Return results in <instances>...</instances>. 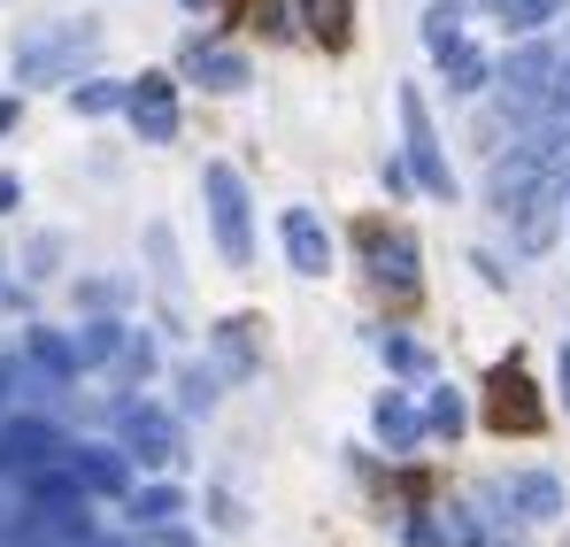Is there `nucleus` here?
Instances as JSON below:
<instances>
[{"label":"nucleus","instance_id":"obj_1","mask_svg":"<svg viewBox=\"0 0 570 547\" xmlns=\"http://www.w3.org/2000/svg\"><path fill=\"white\" fill-rule=\"evenodd\" d=\"M100 55V23L70 16V23H39L16 39V86H62Z\"/></svg>","mask_w":570,"mask_h":547},{"label":"nucleus","instance_id":"obj_2","mask_svg":"<svg viewBox=\"0 0 570 547\" xmlns=\"http://www.w3.org/2000/svg\"><path fill=\"white\" fill-rule=\"evenodd\" d=\"M200 193H208V232H216L224 263L247 271V263H255V208H247L239 170H232V163H208V170H200Z\"/></svg>","mask_w":570,"mask_h":547},{"label":"nucleus","instance_id":"obj_3","mask_svg":"<svg viewBox=\"0 0 570 547\" xmlns=\"http://www.w3.org/2000/svg\"><path fill=\"white\" fill-rule=\"evenodd\" d=\"M401 170L416 193H432V201H455V170H448V155H440V131H432V108H424V92L401 86Z\"/></svg>","mask_w":570,"mask_h":547},{"label":"nucleus","instance_id":"obj_4","mask_svg":"<svg viewBox=\"0 0 570 547\" xmlns=\"http://www.w3.org/2000/svg\"><path fill=\"white\" fill-rule=\"evenodd\" d=\"M108 424H116V448H124L131 462H147V470H170V462L186 456L178 417H170L163 401H139V393H131V401H116V417H108Z\"/></svg>","mask_w":570,"mask_h":547},{"label":"nucleus","instance_id":"obj_5","mask_svg":"<svg viewBox=\"0 0 570 547\" xmlns=\"http://www.w3.org/2000/svg\"><path fill=\"white\" fill-rule=\"evenodd\" d=\"M556 47H563V39H540V31H524V47L493 62V78H501V100L517 108V124H532L540 92H548V78H556Z\"/></svg>","mask_w":570,"mask_h":547},{"label":"nucleus","instance_id":"obj_6","mask_svg":"<svg viewBox=\"0 0 570 547\" xmlns=\"http://www.w3.org/2000/svg\"><path fill=\"white\" fill-rule=\"evenodd\" d=\"M563 216H570V170H548V178L532 185V201L509 216V224H517V247H524V255H548L556 232H563Z\"/></svg>","mask_w":570,"mask_h":547},{"label":"nucleus","instance_id":"obj_7","mask_svg":"<svg viewBox=\"0 0 570 547\" xmlns=\"http://www.w3.org/2000/svg\"><path fill=\"white\" fill-rule=\"evenodd\" d=\"M124 116H131V131H139L147 147H170V139H178V86H170L163 70L131 78V86H124Z\"/></svg>","mask_w":570,"mask_h":547},{"label":"nucleus","instance_id":"obj_8","mask_svg":"<svg viewBox=\"0 0 570 547\" xmlns=\"http://www.w3.org/2000/svg\"><path fill=\"white\" fill-rule=\"evenodd\" d=\"M62 470L86 486V501H124V494H131V456H124V448L70 440V448H62Z\"/></svg>","mask_w":570,"mask_h":547},{"label":"nucleus","instance_id":"obj_9","mask_svg":"<svg viewBox=\"0 0 570 547\" xmlns=\"http://www.w3.org/2000/svg\"><path fill=\"white\" fill-rule=\"evenodd\" d=\"M62 448H70V440H62L47 417H8V424H0V470H23V478H31V470L62 462Z\"/></svg>","mask_w":570,"mask_h":547},{"label":"nucleus","instance_id":"obj_10","mask_svg":"<svg viewBox=\"0 0 570 547\" xmlns=\"http://www.w3.org/2000/svg\"><path fill=\"white\" fill-rule=\"evenodd\" d=\"M363 263H371V277H379L385 293H416V240H409V232L371 224V232H363Z\"/></svg>","mask_w":570,"mask_h":547},{"label":"nucleus","instance_id":"obj_11","mask_svg":"<svg viewBox=\"0 0 570 547\" xmlns=\"http://www.w3.org/2000/svg\"><path fill=\"white\" fill-rule=\"evenodd\" d=\"M278 240H285V263L301 277H324L332 271V232L316 224V208H285L278 216Z\"/></svg>","mask_w":570,"mask_h":547},{"label":"nucleus","instance_id":"obj_12","mask_svg":"<svg viewBox=\"0 0 570 547\" xmlns=\"http://www.w3.org/2000/svg\"><path fill=\"white\" fill-rule=\"evenodd\" d=\"M493 401H485V417L501 424V432H540V401H532V385H524V370H493V385H485Z\"/></svg>","mask_w":570,"mask_h":547},{"label":"nucleus","instance_id":"obj_13","mask_svg":"<svg viewBox=\"0 0 570 547\" xmlns=\"http://www.w3.org/2000/svg\"><path fill=\"white\" fill-rule=\"evenodd\" d=\"M501 501H509V517H524V525H548V517H563V486H556L548 470H517V478L501 486Z\"/></svg>","mask_w":570,"mask_h":547},{"label":"nucleus","instance_id":"obj_14","mask_svg":"<svg viewBox=\"0 0 570 547\" xmlns=\"http://www.w3.org/2000/svg\"><path fill=\"white\" fill-rule=\"evenodd\" d=\"M178 70H186L193 86H208V92H239V86H247V55H232V47H208V39H193Z\"/></svg>","mask_w":570,"mask_h":547},{"label":"nucleus","instance_id":"obj_15","mask_svg":"<svg viewBox=\"0 0 570 547\" xmlns=\"http://www.w3.org/2000/svg\"><path fill=\"white\" fill-rule=\"evenodd\" d=\"M371 424H379V440L393 456H409L416 440H424V409L409 401V393H379V409H371Z\"/></svg>","mask_w":570,"mask_h":547},{"label":"nucleus","instance_id":"obj_16","mask_svg":"<svg viewBox=\"0 0 570 547\" xmlns=\"http://www.w3.org/2000/svg\"><path fill=\"white\" fill-rule=\"evenodd\" d=\"M124 340H131V324H116V316H94V324H78V370L124 363Z\"/></svg>","mask_w":570,"mask_h":547},{"label":"nucleus","instance_id":"obj_17","mask_svg":"<svg viewBox=\"0 0 570 547\" xmlns=\"http://www.w3.org/2000/svg\"><path fill=\"white\" fill-rule=\"evenodd\" d=\"M255 363H263V355H255V324H247V316L216 324V378H247Z\"/></svg>","mask_w":570,"mask_h":547},{"label":"nucleus","instance_id":"obj_18","mask_svg":"<svg viewBox=\"0 0 570 547\" xmlns=\"http://www.w3.org/2000/svg\"><path fill=\"white\" fill-rule=\"evenodd\" d=\"M23 355H31V370H47L55 385H70V378H78V340H70V332H31V340H23Z\"/></svg>","mask_w":570,"mask_h":547},{"label":"nucleus","instance_id":"obj_19","mask_svg":"<svg viewBox=\"0 0 570 547\" xmlns=\"http://www.w3.org/2000/svg\"><path fill=\"white\" fill-rule=\"evenodd\" d=\"M124 509H131L139 533H147V525H178V517H186V494H178V486H131Z\"/></svg>","mask_w":570,"mask_h":547},{"label":"nucleus","instance_id":"obj_20","mask_svg":"<svg viewBox=\"0 0 570 547\" xmlns=\"http://www.w3.org/2000/svg\"><path fill=\"white\" fill-rule=\"evenodd\" d=\"M463 39H471V31H463V0H432V8H424V47H432V62L455 55Z\"/></svg>","mask_w":570,"mask_h":547},{"label":"nucleus","instance_id":"obj_21","mask_svg":"<svg viewBox=\"0 0 570 547\" xmlns=\"http://www.w3.org/2000/svg\"><path fill=\"white\" fill-rule=\"evenodd\" d=\"M493 23H509V31H548L556 16H563V0H478Z\"/></svg>","mask_w":570,"mask_h":547},{"label":"nucleus","instance_id":"obj_22","mask_svg":"<svg viewBox=\"0 0 570 547\" xmlns=\"http://www.w3.org/2000/svg\"><path fill=\"white\" fill-rule=\"evenodd\" d=\"M440 70H448V92H485V86H493V62L478 55L471 39H463L455 55H440Z\"/></svg>","mask_w":570,"mask_h":547},{"label":"nucleus","instance_id":"obj_23","mask_svg":"<svg viewBox=\"0 0 570 547\" xmlns=\"http://www.w3.org/2000/svg\"><path fill=\"white\" fill-rule=\"evenodd\" d=\"M301 23H308L324 47H340V39H347V23H355V0H301Z\"/></svg>","mask_w":570,"mask_h":547},{"label":"nucleus","instance_id":"obj_24","mask_svg":"<svg viewBox=\"0 0 570 547\" xmlns=\"http://www.w3.org/2000/svg\"><path fill=\"white\" fill-rule=\"evenodd\" d=\"M563 116H570V39L556 47V78H548L540 108H532V131H540V124H563Z\"/></svg>","mask_w":570,"mask_h":547},{"label":"nucleus","instance_id":"obj_25","mask_svg":"<svg viewBox=\"0 0 570 547\" xmlns=\"http://www.w3.org/2000/svg\"><path fill=\"white\" fill-rule=\"evenodd\" d=\"M471 424V409H463V393L455 385H432V401H424V432H440V440H455Z\"/></svg>","mask_w":570,"mask_h":547},{"label":"nucleus","instance_id":"obj_26","mask_svg":"<svg viewBox=\"0 0 570 547\" xmlns=\"http://www.w3.org/2000/svg\"><path fill=\"white\" fill-rule=\"evenodd\" d=\"M70 108L78 116H116L124 108V86L116 78H86V86H70Z\"/></svg>","mask_w":570,"mask_h":547},{"label":"nucleus","instance_id":"obj_27","mask_svg":"<svg viewBox=\"0 0 570 547\" xmlns=\"http://www.w3.org/2000/svg\"><path fill=\"white\" fill-rule=\"evenodd\" d=\"M216 385H224L216 370H200V363H193L186 378H178V409H186V417H208V409H216Z\"/></svg>","mask_w":570,"mask_h":547},{"label":"nucleus","instance_id":"obj_28","mask_svg":"<svg viewBox=\"0 0 570 547\" xmlns=\"http://www.w3.org/2000/svg\"><path fill=\"white\" fill-rule=\"evenodd\" d=\"M379 355H385L393 370H432V355H424L416 340H401V332H385V340H379Z\"/></svg>","mask_w":570,"mask_h":547},{"label":"nucleus","instance_id":"obj_29","mask_svg":"<svg viewBox=\"0 0 570 547\" xmlns=\"http://www.w3.org/2000/svg\"><path fill=\"white\" fill-rule=\"evenodd\" d=\"M255 23H263V31H293V8H285V0H263Z\"/></svg>","mask_w":570,"mask_h":547},{"label":"nucleus","instance_id":"obj_30","mask_svg":"<svg viewBox=\"0 0 570 547\" xmlns=\"http://www.w3.org/2000/svg\"><path fill=\"white\" fill-rule=\"evenodd\" d=\"M147 547H193V533H178V525H147Z\"/></svg>","mask_w":570,"mask_h":547},{"label":"nucleus","instance_id":"obj_31","mask_svg":"<svg viewBox=\"0 0 570 547\" xmlns=\"http://www.w3.org/2000/svg\"><path fill=\"white\" fill-rule=\"evenodd\" d=\"M409 547H448V540H440V525H432V517H416V525H409Z\"/></svg>","mask_w":570,"mask_h":547},{"label":"nucleus","instance_id":"obj_32","mask_svg":"<svg viewBox=\"0 0 570 547\" xmlns=\"http://www.w3.org/2000/svg\"><path fill=\"white\" fill-rule=\"evenodd\" d=\"M16 201H23V185H16V178H0V208H16Z\"/></svg>","mask_w":570,"mask_h":547},{"label":"nucleus","instance_id":"obj_33","mask_svg":"<svg viewBox=\"0 0 570 547\" xmlns=\"http://www.w3.org/2000/svg\"><path fill=\"white\" fill-rule=\"evenodd\" d=\"M8 393H16V370L0 363V409H8Z\"/></svg>","mask_w":570,"mask_h":547},{"label":"nucleus","instance_id":"obj_34","mask_svg":"<svg viewBox=\"0 0 570 547\" xmlns=\"http://www.w3.org/2000/svg\"><path fill=\"white\" fill-rule=\"evenodd\" d=\"M556 378H563V401H570V340H563V363H556Z\"/></svg>","mask_w":570,"mask_h":547},{"label":"nucleus","instance_id":"obj_35","mask_svg":"<svg viewBox=\"0 0 570 547\" xmlns=\"http://www.w3.org/2000/svg\"><path fill=\"white\" fill-rule=\"evenodd\" d=\"M8 124H16V100H0V131H8Z\"/></svg>","mask_w":570,"mask_h":547},{"label":"nucleus","instance_id":"obj_36","mask_svg":"<svg viewBox=\"0 0 570 547\" xmlns=\"http://www.w3.org/2000/svg\"><path fill=\"white\" fill-rule=\"evenodd\" d=\"M178 8H193V16H200V8H216V0H178Z\"/></svg>","mask_w":570,"mask_h":547},{"label":"nucleus","instance_id":"obj_37","mask_svg":"<svg viewBox=\"0 0 570 547\" xmlns=\"http://www.w3.org/2000/svg\"><path fill=\"white\" fill-rule=\"evenodd\" d=\"M501 547H524V540H501Z\"/></svg>","mask_w":570,"mask_h":547}]
</instances>
